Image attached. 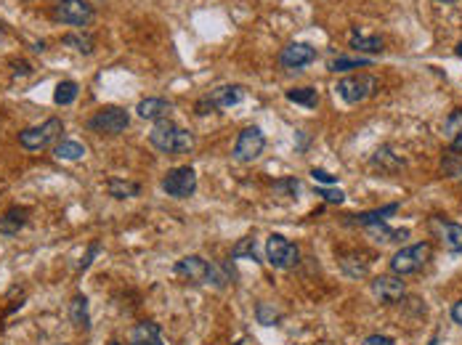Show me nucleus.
<instances>
[{
	"label": "nucleus",
	"instance_id": "nucleus-1",
	"mask_svg": "<svg viewBox=\"0 0 462 345\" xmlns=\"http://www.w3.org/2000/svg\"><path fill=\"white\" fill-rule=\"evenodd\" d=\"M149 141L152 146L162 152V155H186V152H192V146H194V138H192V133L178 128V125H173V122H157L152 133H149Z\"/></svg>",
	"mask_w": 462,
	"mask_h": 345
},
{
	"label": "nucleus",
	"instance_id": "nucleus-2",
	"mask_svg": "<svg viewBox=\"0 0 462 345\" xmlns=\"http://www.w3.org/2000/svg\"><path fill=\"white\" fill-rule=\"evenodd\" d=\"M53 19L59 24H70L74 30H83L88 24L93 22V6L88 3V0H56L53 3Z\"/></svg>",
	"mask_w": 462,
	"mask_h": 345
},
{
	"label": "nucleus",
	"instance_id": "nucleus-3",
	"mask_svg": "<svg viewBox=\"0 0 462 345\" xmlns=\"http://www.w3.org/2000/svg\"><path fill=\"white\" fill-rule=\"evenodd\" d=\"M128 125H131V115H128V109L120 107L101 109L88 119V131L98 133V136H120L122 131H128Z\"/></svg>",
	"mask_w": 462,
	"mask_h": 345
},
{
	"label": "nucleus",
	"instance_id": "nucleus-4",
	"mask_svg": "<svg viewBox=\"0 0 462 345\" xmlns=\"http://www.w3.org/2000/svg\"><path fill=\"white\" fill-rule=\"evenodd\" d=\"M428 258H430V245L428 242H417V245L402 247V250L390 258V271L399 276L414 274V271H420L425 266Z\"/></svg>",
	"mask_w": 462,
	"mask_h": 345
},
{
	"label": "nucleus",
	"instance_id": "nucleus-5",
	"mask_svg": "<svg viewBox=\"0 0 462 345\" xmlns=\"http://www.w3.org/2000/svg\"><path fill=\"white\" fill-rule=\"evenodd\" d=\"M61 131H64V122H61L59 117H48L43 125H35V128H27V131L19 133V146L27 149V152H40V149H46Z\"/></svg>",
	"mask_w": 462,
	"mask_h": 345
},
{
	"label": "nucleus",
	"instance_id": "nucleus-6",
	"mask_svg": "<svg viewBox=\"0 0 462 345\" xmlns=\"http://www.w3.org/2000/svg\"><path fill=\"white\" fill-rule=\"evenodd\" d=\"M266 149V136L258 125H250L244 128L239 136H237V143H234V160L237 162H253L258 157L263 155Z\"/></svg>",
	"mask_w": 462,
	"mask_h": 345
},
{
	"label": "nucleus",
	"instance_id": "nucleus-7",
	"mask_svg": "<svg viewBox=\"0 0 462 345\" xmlns=\"http://www.w3.org/2000/svg\"><path fill=\"white\" fill-rule=\"evenodd\" d=\"M162 191H165L168 197H176V200L192 197L197 191V170L189 165L171 170V173L162 178Z\"/></svg>",
	"mask_w": 462,
	"mask_h": 345
},
{
	"label": "nucleus",
	"instance_id": "nucleus-8",
	"mask_svg": "<svg viewBox=\"0 0 462 345\" xmlns=\"http://www.w3.org/2000/svg\"><path fill=\"white\" fill-rule=\"evenodd\" d=\"M301 258L298 247L292 245L287 237L282 234H271L266 242V261L274 266V268H292Z\"/></svg>",
	"mask_w": 462,
	"mask_h": 345
},
{
	"label": "nucleus",
	"instance_id": "nucleus-9",
	"mask_svg": "<svg viewBox=\"0 0 462 345\" xmlns=\"http://www.w3.org/2000/svg\"><path fill=\"white\" fill-rule=\"evenodd\" d=\"M372 91H375V77L369 74H353L338 83V93L345 104H362Z\"/></svg>",
	"mask_w": 462,
	"mask_h": 345
},
{
	"label": "nucleus",
	"instance_id": "nucleus-10",
	"mask_svg": "<svg viewBox=\"0 0 462 345\" xmlns=\"http://www.w3.org/2000/svg\"><path fill=\"white\" fill-rule=\"evenodd\" d=\"M317 59V48L308 46V43H290V46L282 48L279 53V67L284 70H303L305 64Z\"/></svg>",
	"mask_w": 462,
	"mask_h": 345
},
{
	"label": "nucleus",
	"instance_id": "nucleus-11",
	"mask_svg": "<svg viewBox=\"0 0 462 345\" xmlns=\"http://www.w3.org/2000/svg\"><path fill=\"white\" fill-rule=\"evenodd\" d=\"M173 271L183 279H189V282H207V276H210V263L205 258H199V255H186L181 261L173 266Z\"/></svg>",
	"mask_w": 462,
	"mask_h": 345
},
{
	"label": "nucleus",
	"instance_id": "nucleus-12",
	"mask_svg": "<svg viewBox=\"0 0 462 345\" xmlns=\"http://www.w3.org/2000/svg\"><path fill=\"white\" fill-rule=\"evenodd\" d=\"M372 292L377 295L380 303H396L404 295V282L396 276H377L372 282Z\"/></svg>",
	"mask_w": 462,
	"mask_h": 345
},
{
	"label": "nucleus",
	"instance_id": "nucleus-13",
	"mask_svg": "<svg viewBox=\"0 0 462 345\" xmlns=\"http://www.w3.org/2000/svg\"><path fill=\"white\" fill-rule=\"evenodd\" d=\"M128 345H165L159 324L157 322H138L133 330H131Z\"/></svg>",
	"mask_w": 462,
	"mask_h": 345
},
{
	"label": "nucleus",
	"instance_id": "nucleus-14",
	"mask_svg": "<svg viewBox=\"0 0 462 345\" xmlns=\"http://www.w3.org/2000/svg\"><path fill=\"white\" fill-rule=\"evenodd\" d=\"M171 101H165V98H157V96H152V98H141L138 101V117L141 119H152V122H162V119L171 115Z\"/></svg>",
	"mask_w": 462,
	"mask_h": 345
},
{
	"label": "nucleus",
	"instance_id": "nucleus-15",
	"mask_svg": "<svg viewBox=\"0 0 462 345\" xmlns=\"http://www.w3.org/2000/svg\"><path fill=\"white\" fill-rule=\"evenodd\" d=\"M242 98H244L242 85H220V88L207 93V101L216 109H229V107H234V104H239Z\"/></svg>",
	"mask_w": 462,
	"mask_h": 345
},
{
	"label": "nucleus",
	"instance_id": "nucleus-16",
	"mask_svg": "<svg viewBox=\"0 0 462 345\" xmlns=\"http://www.w3.org/2000/svg\"><path fill=\"white\" fill-rule=\"evenodd\" d=\"M27 226V210L25 207H11L0 215V234L3 237H16Z\"/></svg>",
	"mask_w": 462,
	"mask_h": 345
},
{
	"label": "nucleus",
	"instance_id": "nucleus-17",
	"mask_svg": "<svg viewBox=\"0 0 462 345\" xmlns=\"http://www.w3.org/2000/svg\"><path fill=\"white\" fill-rule=\"evenodd\" d=\"M70 319L77 330L88 332L91 330V313H88V298L86 295H74L72 303H70Z\"/></svg>",
	"mask_w": 462,
	"mask_h": 345
},
{
	"label": "nucleus",
	"instance_id": "nucleus-18",
	"mask_svg": "<svg viewBox=\"0 0 462 345\" xmlns=\"http://www.w3.org/2000/svg\"><path fill=\"white\" fill-rule=\"evenodd\" d=\"M444 136L449 138V149L462 152V109H454L444 122Z\"/></svg>",
	"mask_w": 462,
	"mask_h": 345
},
{
	"label": "nucleus",
	"instance_id": "nucleus-19",
	"mask_svg": "<svg viewBox=\"0 0 462 345\" xmlns=\"http://www.w3.org/2000/svg\"><path fill=\"white\" fill-rule=\"evenodd\" d=\"M441 245H444V250L449 252H462V226L460 223H451L447 221L444 226H441Z\"/></svg>",
	"mask_w": 462,
	"mask_h": 345
},
{
	"label": "nucleus",
	"instance_id": "nucleus-20",
	"mask_svg": "<svg viewBox=\"0 0 462 345\" xmlns=\"http://www.w3.org/2000/svg\"><path fill=\"white\" fill-rule=\"evenodd\" d=\"M369 234H372V239L375 242H380V245H385V242H402V239L409 237V231L407 228H399V231H393V228L385 226V221H380V223H369Z\"/></svg>",
	"mask_w": 462,
	"mask_h": 345
},
{
	"label": "nucleus",
	"instance_id": "nucleus-21",
	"mask_svg": "<svg viewBox=\"0 0 462 345\" xmlns=\"http://www.w3.org/2000/svg\"><path fill=\"white\" fill-rule=\"evenodd\" d=\"M107 189L114 200H131V197H138L141 194V186L133 183V181H122V178H110L107 181Z\"/></svg>",
	"mask_w": 462,
	"mask_h": 345
},
{
	"label": "nucleus",
	"instance_id": "nucleus-22",
	"mask_svg": "<svg viewBox=\"0 0 462 345\" xmlns=\"http://www.w3.org/2000/svg\"><path fill=\"white\" fill-rule=\"evenodd\" d=\"M53 155L59 160H67V162H77V160L86 157V146L80 141H59L56 149H53Z\"/></svg>",
	"mask_w": 462,
	"mask_h": 345
},
{
	"label": "nucleus",
	"instance_id": "nucleus-23",
	"mask_svg": "<svg viewBox=\"0 0 462 345\" xmlns=\"http://www.w3.org/2000/svg\"><path fill=\"white\" fill-rule=\"evenodd\" d=\"M399 210V204L390 202L385 204V207H380V210H369V213H362L356 215V218H351L353 223H359V226H369V223H380V221H385V218H390V215Z\"/></svg>",
	"mask_w": 462,
	"mask_h": 345
},
{
	"label": "nucleus",
	"instance_id": "nucleus-24",
	"mask_svg": "<svg viewBox=\"0 0 462 345\" xmlns=\"http://www.w3.org/2000/svg\"><path fill=\"white\" fill-rule=\"evenodd\" d=\"M287 101L301 104L305 109H314L319 104V93L317 88H292V91H287Z\"/></svg>",
	"mask_w": 462,
	"mask_h": 345
},
{
	"label": "nucleus",
	"instance_id": "nucleus-25",
	"mask_svg": "<svg viewBox=\"0 0 462 345\" xmlns=\"http://www.w3.org/2000/svg\"><path fill=\"white\" fill-rule=\"evenodd\" d=\"M351 48L353 51H364V53H380V51H383V40L375 35H362V32L353 30Z\"/></svg>",
	"mask_w": 462,
	"mask_h": 345
},
{
	"label": "nucleus",
	"instance_id": "nucleus-26",
	"mask_svg": "<svg viewBox=\"0 0 462 345\" xmlns=\"http://www.w3.org/2000/svg\"><path fill=\"white\" fill-rule=\"evenodd\" d=\"M77 93H80L77 83H72V80H61V83L56 85V91H53V101H56L59 107H70L74 98H77Z\"/></svg>",
	"mask_w": 462,
	"mask_h": 345
},
{
	"label": "nucleus",
	"instance_id": "nucleus-27",
	"mask_svg": "<svg viewBox=\"0 0 462 345\" xmlns=\"http://www.w3.org/2000/svg\"><path fill=\"white\" fill-rule=\"evenodd\" d=\"M441 173H444V176H449V178L460 176L462 173V152L447 149V155H444V160H441Z\"/></svg>",
	"mask_w": 462,
	"mask_h": 345
},
{
	"label": "nucleus",
	"instance_id": "nucleus-28",
	"mask_svg": "<svg viewBox=\"0 0 462 345\" xmlns=\"http://www.w3.org/2000/svg\"><path fill=\"white\" fill-rule=\"evenodd\" d=\"M61 43H64V46H72L74 51H80V53H93V46H96V40L91 35H77V32L64 35L61 37Z\"/></svg>",
	"mask_w": 462,
	"mask_h": 345
},
{
	"label": "nucleus",
	"instance_id": "nucleus-29",
	"mask_svg": "<svg viewBox=\"0 0 462 345\" xmlns=\"http://www.w3.org/2000/svg\"><path fill=\"white\" fill-rule=\"evenodd\" d=\"M329 72H353L359 67H369V59H348V56H335L327 64Z\"/></svg>",
	"mask_w": 462,
	"mask_h": 345
},
{
	"label": "nucleus",
	"instance_id": "nucleus-30",
	"mask_svg": "<svg viewBox=\"0 0 462 345\" xmlns=\"http://www.w3.org/2000/svg\"><path fill=\"white\" fill-rule=\"evenodd\" d=\"M231 258H256V237H242L234 247H231Z\"/></svg>",
	"mask_w": 462,
	"mask_h": 345
},
{
	"label": "nucleus",
	"instance_id": "nucleus-31",
	"mask_svg": "<svg viewBox=\"0 0 462 345\" xmlns=\"http://www.w3.org/2000/svg\"><path fill=\"white\" fill-rule=\"evenodd\" d=\"M258 319L260 324H277V313L268 303H258Z\"/></svg>",
	"mask_w": 462,
	"mask_h": 345
},
{
	"label": "nucleus",
	"instance_id": "nucleus-32",
	"mask_svg": "<svg viewBox=\"0 0 462 345\" xmlns=\"http://www.w3.org/2000/svg\"><path fill=\"white\" fill-rule=\"evenodd\" d=\"M317 194H322V200H324V202H332V204L345 202V194H343L341 189H322V191H317Z\"/></svg>",
	"mask_w": 462,
	"mask_h": 345
},
{
	"label": "nucleus",
	"instance_id": "nucleus-33",
	"mask_svg": "<svg viewBox=\"0 0 462 345\" xmlns=\"http://www.w3.org/2000/svg\"><path fill=\"white\" fill-rule=\"evenodd\" d=\"M311 178L314 181H319V183H324V186H332V183H335V176H332V173H327V170H322V167H314V170H311Z\"/></svg>",
	"mask_w": 462,
	"mask_h": 345
},
{
	"label": "nucleus",
	"instance_id": "nucleus-34",
	"mask_svg": "<svg viewBox=\"0 0 462 345\" xmlns=\"http://www.w3.org/2000/svg\"><path fill=\"white\" fill-rule=\"evenodd\" d=\"M301 189V183H298V181L295 178H287V181H277V183H274V191H277V194H282V191H290V194H295V191Z\"/></svg>",
	"mask_w": 462,
	"mask_h": 345
},
{
	"label": "nucleus",
	"instance_id": "nucleus-35",
	"mask_svg": "<svg viewBox=\"0 0 462 345\" xmlns=\"http://www.w3.org/2000/svg\"><path fill=\"white\" fill-rule=\"evenodd\" d=\"M96 252H98V242H93V245H91V247H88L86 261L80 263V274H83V271H88V266H91V263H93V258H96Z\"/></svg>",
	"mask_w": 462,
	"mask_h": 345
},
{
	"label": "nucleus",
	"instance_id": "nucleus-36",
	"mask_svg": "<svg viewBox=\"0 0 462 345\" xmlns=\"http://www.w3.org/2000/svg\"><path fill=\"white\" fill-rule=\"evenodd\" d=\"M362 345H396L390 337H385V334H372V337H367Z\"/></svg>",
	"mask_w": 462,
	"mask_h": 345
},
{
	"label": "nucleus",
	"instance_id": "nucleus-37",
	"mask_svg": "<svg viewBox=\"0 0 462 345\" xmlns=\"http://www.w3.org/2000/svg\"><path fill=\"white\" fill-rule=\"evenodd\" d=\"M451 322H457L462 327V300H457V303L451 306Z\"/></svg>",
	"mask_w": 462,
	"mask_h": 345
},
{
	"label": "nucleus",
	"instance_id": "nucleus-38",
	"mask_svg": "<svg viewBox=\"0 0 462 345\" xmlns=\"http://www.w3.org/2000/svg\"><path fill=\"white\" fill-rule=\"evenodd\" d=\"M6 37H8V27H6V24L0 22V46L6 43Z\"/></svg>",
	"mask_w": 462,
	"mask_h": 345
},
{
	"label": "nucleus",
	"instance_id": "nucleus-39",
	"mask_svg": "<svg viewBox=\"0 0 462 345\" xmlns=\"http://www.w3.org/2000/svg\"><path fill=\"white\" fill-rule=\"evenodd\" d=\"M436 3H457V0H436Z\"/></svg>",
	"mask_w": 462,
	"mask_h": 345
},
{
	"label": "nucleus",
	"instance_id": "nucleus-40",
	"mask_svg": "<svg viewBox=\"0 0 462 345\" xmlns=\"http://www.w3.org/2000/svg\"><path fill=\"white\" fill-rule=\"evenodd\" d=\"M457 56H462V43L457 46Z\"/></svg>",
	"mask_w": 462,
	"mask_h": 345
},
{
	"label": "nucleus",
	"instance_id": "nucleus-41",
	"mask_svg": "<svg viewBox=\"0 0 462 345\" xmlns=\"http://www.w3.org/2000/svg\"><path fill=\"white\" fill-rule=\"evenodd\" d=\"M110 345H117V343H110Z\"/></svg>",
	"mask_w": 462,
	"mask_h": 345
}]
</instances>
